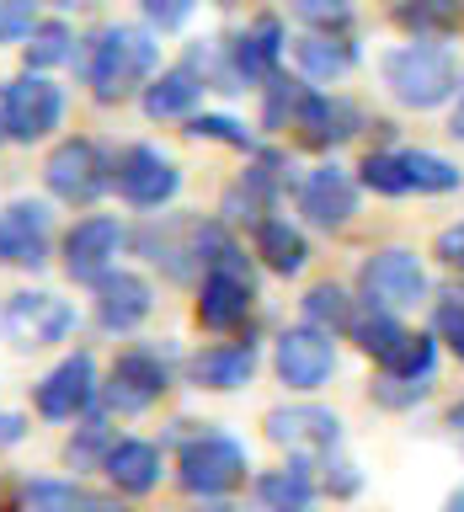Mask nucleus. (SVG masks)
<instances>
[{
	"instance_id": "nucleus-1",
	"label": "nucleus",
	"mask_w": 464,
	"mask_h": 512,
	"mask_svg": "<svg viewBox=\"0 0 464 512\" xmlns=\"http://www.w3.org/2000/svg\"><path fill=\"white\" fill-rule=\"evenodd\" d=\"M75 59H80V75H86L91 96L102 107H112V102H128L134 91L144 96V86L155 80V64H160V43L150 27L107 22L80 43Z\"/></svg>"
},
{
	"instance_id": "nucleus-2",
	"label": "nucleus",
	"mask_w": 464,
	"mask_h": 512,
	"mask_svg": "<svg viewBox=\"0 0 464 512\" xmlns=\"http://www.w3.org/2000/svg\"><path fill=\"white\" fill-rule=\"evenodd\" d=\"M246 470H251L246 443L219 427L192 432L182 443V454H176V486L187 496H198V502H224L230 491L246 486Z\"/></svg>"
},
{
	"instance_id": "nucleus-3",
	"label": "nucleus",
	"mask_w": 464,
	"mask_h": 512,
	"mask_svg": "<svg viewBox=\"0 0 464 512\" xmlns=\"http://www.w3.org/2000/svg\"><path fill=\"white\" fill-rule=\"evenodd\" d=\"M379 75L400 107H443L459 91V64L443 43H400L379 59Z\"/></svg>"
},
{
	"instance_id": "nucleus-4",
	"label": "nucleus",
	"mask_w": 464,
	"mask_h": 512,
	"mask_svg": "<svg viewBox=\"0 0 464 512\" xmlns=\"http://www.w3.org/2000/svg\"><path fill=\"white\" fill-rule=\"evenodd\" d=\"M118 176V155H107L96 139H59L54 155L43 160V182L59 203L91 208Z\"/></svg>"
},
{
	"instance_id": "nucleus-5",
	"label": "nucleus",
	"mask_w": 464,
	"mask_h": 512,
	"mask_svg": "<svg viewBox=\"0 0 464 512\" xmlns=\"http://www.w3.org/2000/svg\"><path fill=\"white\" fill-rule=\"evenodd\" d=\"M70 331H75V304L48 294V288H22V294H11L0 304V336H6L16 352L59 347Z\"/></svg>"
},
{
	"instance_id": "nucleus-6",
	"label": "nucleus",
	"mask_w": 464,
	"mask_h": 512,
	"mask_svg": "<svg viewBox=\"0 0 464 512\" xmlns=\"http://www.w3.org/2000/svg\"><path fill=\"white\" fill-rule=\"evenodd\" d=\"M64 123V91L48 75H16L0 86V128L11 144H38Z\"/></svg>"
},
{
	"instance_id": "nucleus-7",
	"label": "nucleus",
	"mask_w": 464,
	"mask_h": 512,
	"mask_svg": "<svg viewBox=\"0 0 464 512\" xmlns=\"http://www.w3.org/2000/svg\"><path fill=\"white\" fill-rule=\"evenodd\" d=\"M166 390H171V363L160 358L155 347H123L107 368L102 400H107V411H118V416H139Z\"/></svg>"
},
{
	"instance_id": "nucleus-8",
	"label": "nucleus",
	"mask_w": 464,
	"mask_h": 512,
	"mask_svg": "<svg viewBox=\"0 0 464 512\" xmlns=\"http://www.w3.org/2000/svg\"><path fill=\"white\" fill-rule=\"evenodd\" d=\"M358 288H363V304H379V310H416V304L427 299V267L416 262V251H406V246H379L374 256H363Z\"/></svg>"
},
{
	"instance_id": "nucleus-9",
	"label": "nucleus",
	"mask_w": 464,
	"mask_h": 512,
	"mask_svg": "<svg viewBox=\"0 0 464 512\" xmlns=\"http://www.w3.org/2000/svg\"><path fill=\"white\" fill-rule=\"evenodd\" d=\"M96 400H102V379H96V358L91 352H70L59 358L32 390V406H38L43 422H75V416H91Z\"/></svg>"
},
{
	"instance_id": "nucleus-10",
	"label": "nucleus",
	"mask_w": 464,
	"mask_h": 512,
	"mask_svg": "<svg viewBox=\"0 0 464 512\" xmlns=\"http://www.w3.org/2000/svg\"><path fill=\"white\" fill-rule=\"evenodd\" d=\"M112 187L123 192L128 208H166L176 192H182V166H176L160 144H128L118 155Z\"/></svg>"
},
{
	"instance_id": "nucleus-11",
	"label": "nucleus",
	"mask_w": 464,
	"mask_h": 512,
	"mask_svg": "<svg viewBox=\"0 0 464 512\" xmlns=\"http://www.w3.org/2000/svg\"><path fill=\"white\" fill-rule=\"evenodd\" d=\"M272 368L288 390L310 395L320 384H331L336 374V336L315 331V326H288L278 342H272Z\"/></svg>"
},
{
	"instance_id": "nucleus-12",
	"label": "nucleus",
	"mask_w": 464,
	"mask_h": 512,
	"mask_svg": "<svg viewBox=\"0 0 464 512\" xmlns=\"http://www.w3.org/2000/svg\"><path fill=\"white\" fill-rule=\"evenodd\" d=\"M128 246V230L112 214H86L64 230V272L75 283H96L118 267V251Z\"/></svg>"
},
{
	"instance_id": "nucleus-13",
	"label": "nucleus",
	"mask_w": 464,
	"mask_h": 512,
	"mask_svg": "<svg viewBox=\"0 0 464 512\" xmlns=\"http://www.w3.org/2000/svg\"><path fill=\"white\" fill-rule=\"evenodd\" d=\"M48 240H54V214L38 198H16L0 208V267L38 272L48 262Z\"/></svg>"
},
{
	"instance_id": "nucleus-14",
	"label": "nucleus",
	"mask_w": 464,
	"mask_h": 512,
	"mask_svg": "<svg viewBox=\"0 0 464 512\" xmlns=\"http://www.w3.org/2000/svg\"><path fill=\"white\" fill-rule=\"evenodd\" d=\"M262 427H267V443L288 448L294 459H304V454L331 459L336 443H342V416L326 406H272Z\"/></svg>"
},
{
	"instance_id": "nucleus-15",
	"label": "nucleus",
	"mask_w": 464,
	"mask_h": 512,
	"mask_svg": "<svg viewBox=\"0 0 464 512\" xmlns=\"http://www.w3.org/2000/svg\"><path fill=\"white\" fill-rule=\"evenodd\" d=\"M91 310H96V326H102V331L128 336L134 326L150 320L155 288H150V278H139V272L112 267V272H102V278L91 283Z\"/></svg>"
},
{
	"instance_id": "nucleus-16",
	"label": "nucleus",
	"mask_w": 464,
	"mask_h": 512,
	"mask_svg": "<svg viewBox=\"0 0 464 512\" xmlns=\"http://www.w3.org/2000/svg\"><path fill=\"white\" fill-rule=\"evenodd\" d=\"M363 107L358 102H347V96H331V91H310L304 96V107H299V118H294V139L304 144V150H336V144H347V139H358L363 134Z\"/></svg>"
},
{
	"instance_id": "nucleus-17",
	"label": "nucleus",
	"mask_w": 464,
	"mask_h": 512,
	"mask_svg": "<svg viewBox=\"0 0 464 512\" xmlns=\"http://www.w3.org/2000/svg\"><path fill=\"white\" fill-rule=\"evenodd\" d=\"M299 214L310 219L315 230H347L352 214H358V182H352L336 160L304 171V182H299Z\"/></svg>"
},
{
	"instance_id": "nucleus-18",
	"label": "nucleus",
	"mask_w": 464,
	"mask_h": 512,
	"mask_svg": "<svg viewBox=\"0 0 464 512\" xmlns=\"http://www.w3.org/2000/svg\"><path fill=\"white\" fill-rule=\"evenodd\" d=\"M192 235H198V219H192V214H166L160 224H144L134 240H139V251L150 256L155 267H166V278L187 283L192 272H198V251H192Z\"/></svg>"
},
{
	"instance_id": "nucleus-19",
	"label": "nucleus",
	"mask_w": 464,
	"mask_h": 512,
	"mask_svg": "<svg viewBox=\"0 0 464 512\" xmlns=\"http://www.w3.org/2000/svg\"><path fill=\"white\" fill-rule=\"evenodd\" d=\"M256 374V342L246 336V342H219V347H203L187 358V379L198 384V390H246Z\"/></svg>"
},
{
	"instance_id": "nucleus-20",
	"label": "nucleus",
	"mask_w": 464,
	"mask_h": 512,
	"mask_svg": "<svg viewBox=\"0 0 464 512\" xmlns=\"http://www.w3.org/2000/svg\"><path fill=\"white\" fill-rule=\"evenodd\" d=\"M256 310V283L235 278V272H203L198 288V326L208 331H235L246 326V315Z\"/></svg>"
},
{
	"instance_id": "nucleus-21",
	"label": "nucleus",
	"mask_w": 464,
	"mask_h": 512,
	"mask_svg": "<svg viewBox=\"0 0 464 512\" xmlns=\"http://www.w3.org/2000/svg\"><path fill=\"white\" fill-rule=\"evenodd\" d=\"M102 475L112 480V491H123V496H150L160 486V475H166V454H160V443H150V438H118L107 464H102Z\"/></svg>"
},
{
	"instance_id": "nucleus-22",
	"label": "nucleus",
	"mask_w": 464,
	"mask_h": 512,
	"mask_svg": "<svg viewBox=\"0 0 464 512\" xmlns=\"http://www.w3.org/2000/svg\"><path fill=\"white\" fill-rule=\"evenodd\" d=\"M208 86L198 80V70L192 64H171V70H160L150 86H144V118H155V123H166V118H192V107H198V96Z\"/></svg>"
},
{
	"instance_id": "nucleus-23",
	"label": "nucleus",
	"mask_w": 464,
	"mask_h": 512,
	"mask_svg": "<svg viewBox=\"0 0 464 512\" xmlns=\"http://www.w3.org/2000/svg\"><path fill=\"white\" fill-rule=\"evenodd\" d=\"M315 464L310 459H288V464H278V470H262L251 480V491H256V502H262L267 512H304L315 502Z\"/></svg>"
},
{
	"instance_id": "nucleus-24",
	"label": "nucleus",
	"mask_w": 464,
	"mask_h": 512,
	"mask_svg": "<svg viewBox=\"0 0 464 512\" xmlns=\"http://www.w3.org/2000/svg\"><path fill=\"white\" fill-rule=\"evenodd\" d=\"M390 16L411 43H438V38H454L459 32L464 0H395Z\"/></svg>"
},
{
	"instance_id": "nucleus-25",
	"label": "nucleus",
	"mask_w": 464,
	"mask_h": 512,
	"mask_svg": "<svg viewBox=\"0 0 464 512\" xmlns=\"http://www.w3.org/2000/svg\"><path fill=\"white\" fill-rule=\"evenodd\" d=\"M251 240H256V256H262V267L278 272V278H299L304 262H310V240H304V230H299V224H288V219L256 224Z\"/></svg>"
},
{
	"instance_id": "nucleus-26",
	"label": "nucleus",
	"mask_w": 464,
	"mask_h": 512,
	"mask_svg": "<svg viewBox=\"0 0 464 512\" xmlns=\"http://www.w3.org/2000/svg\"><path fill=\"white\" fill-rule=\"evenodd\" d=\"M347 336L358 342V352L363 358H374L379 368L395 358L400 347H406V326H400V315L395 310H379V304H363L358 315H352V326H347Z\"/></svg>"
},
{
	"instance_id": "nucleus-27",
	"label": "nucleus",
	"mask_w": 464,
	"mask_h": 512,
	"mask_svg": "<svg viewBox=\"0 0 464 512\" xmlns=\"http://www.w3.org/2000/svg\"><path fill=\"white\" fill-rule=\"evenodd\" d=\"M294 59L310 80H342L352 64H358V48L352 38H331V32H304L294 38Z\"/></svg>"
},
{
	"instance_id": "nucleus-28",
	"label": "nucleus",
	"mask_w": 464,
	"mask_h": 512,
	"mask_svg": "<svg viewBox=\"0 0 464 512\" xmlns=\"http://www.w3.org/2000/svg\"><path fill=\"white\" fill-rule=\"evenodd\" d=\"M80 54V43H75V32L70 22H38L32 27V38L22 43V59H27V75H43V70H59V64H70Z\"/></svg>"
},
{
	"instance_id": "nucleus-29",
	"label": "nucleus",
	"mask_w": 464,
	"mask_h": 512,
	"mask_svg": "<svg viewBox=\"0 0 464 512\" xmlns=\"http://www.w3.org/2000/svg\"><path fill=\"white\" fill-rule=\"evenodd\" d=\"M22 507L27 512H96V507H102V496H91L80 480L43 475V480H27V486H22Z\"/></svg>"
},
{
	"instance_id": "nucleus-30",
	"label": "nucleus",
	"mask_w": 464,
	"mask_h": 512,
	"mask_svg": "<svg viewBox=\"0 0 464 512\" xmlns=\"http://www.w3.org/2000/svg\"><path fill=\"white\" fill-rule=\"evenodd\" d=\"M112 443H118V432H112L107 416H86V422L75 427V438L64 443V464H70L75 475H86V470H102L107 454H112Z\"/></svg>"
},
{
	"instance_id": "nucleus-31",
	"label": "nucleus",
	"mask_w": 464,
	"mask_h": 512,
	"mask_svg": "<svg viewBox=\"0 0 464 512\" xmlns=\"http://www.w3.org/2000/svg\"><path fill=\"white\" fill-rule=\"evenodd\" d=\"M352 315H358V304H352V294L342 283H315L310 294H304V326H315V331H326V336H336V331H347L352 326Z\"/></svg>"
},
{
	"instance_id": "nucleus-32",
	"label": "nucleus",
	"mask_w": 464,
	"mask_h": 512,
	"mask_svg": "<svg viewBox=\"0 0 464 512\" xmlns=\"http://www.w3.org/2000/svg\"><path fill=\"white\" fill-rule=\"evenodd\" d=\"M384 374L406 379V384H427V390H432V379H438V336H432V331L406 336V347L384 363Z\"/></svg>"
},
{
	"instance_id": "nucleus-33",
	"label": "nucleus",
	"mask_w": 464,
	"mask_h": 512,
	"mask_svg": "<svg viewBox=\"0 0 464 512\" xmlns=\"http://www.w3.org/2000/svg\"><path fill=\"white\" fill-rule=\"evenodd\" d=\"M304 96H310V86L278 70V75H272L267 86H262V128H272V134H283V128H294L299 107H304Z\"/></svg>"
},
{
	"instance_id": "nucleus-34",
	"label": "nucleus",
	"mask_w": 464,
	"mask_h": 512,
	"mask_svg": "<svg viewBox=\"0 0 464 512\" xmlns=\"http://www.w3.org/2000/svg\"><path fill=\"white\" fill-rule=\"evenodd\" d=\"M358 182H363L368 192H379V198H406V192H411L400 150H368L363 166H358Z\"/></svg>"
},
{
	"instance_id": "nucleus-35",
	"label": "nucleus",
	"mask_w": 464,
	"mask_h": 512,
	"mask_svg": "<svg viewBox=\"0 0 464 512\" xmlns=\"http://www.w3.org/2000/svg\"><path fill=\"white\" fill-rule=\"evenodd\" d=\"M400 160H406V182L411 192H454L459 187V166L432 150H400Z\"/></svg>"
},
{
	"instance_id": "nucleus-36",
	"label": "nucleus",
	"mask_w": 464,
	"mask_h": 512,
	"mask_svg": "<svg viewBox=\"0 0 464 512\" xmlns=\"http://www.w3.org/2000/svg\"><path fill=\"white\" fill-rule=\"evenodd\" d=\"M187 134H192V139H214V144H230V150L256 155V134H251L246 123L224 118V112H192V118H187Z\"/></svg>"
},
{
	"instance_id": "nucleus-37",
	"label": "nucleus",
	"mask_w": 464,
	"mask_h": 512,
	"mask_svg": "<svg viewBox=\"0 0 464 512\" xmlns=\"http://www.w3.org/2000/svg\"><path fill=\"white\" fill-rule=\"evenodd\" d=\"M432 331H438L464 363V283H448L438 294V304H432Z\"/></svg>"
},
{
	"instance_id": "nucleus-38",
	"label": "nucleus",
	"mask_w": 464,
	"mask_h": 512,
	"mask_svg": "<svg viewBox=\"0 0 464 512\" xmlns=\"http://www.w3.org/2000/svg\"><path fill=\"white\" fill-rule=\"evenodd\" d=\"M288 11L310 32H331V38H342V27L352 22V0H288Z\"/></svg>"
},
{
	"instance_id": "nucleus-39",
	"label": "nucleus",
	"mask_w": 464,
	"mask_h": 512,
	"mask_svg": "<svg viewBox=\"0 0 464 512\" xmlns=\"http://www.w3.org/2000/svg\"><path fill=\"white\" fill-rule=\"evenodd\" d=\"M43 0H0V43H27Z\"/></svg>"
},
{
	"instance_id": "nucleus-40",
	"label": "nucleus",
	"mask_w": 464,
	"mask_h": 512,
	"mask_svg": "<svg viewBox=\"0 0 464 512\" xmlns=\"http://www.w3.org/2000/svg\"><path fill=\"white\" fill-rule=\"evenodd\" d=\"M198 11V0H139V16L150 22V32L160 38V32H176L187 27V16Z\"/></svg>"
},
{
	"instance_id": "nucleus-41",
	"label": "nucleus",
	"mask_w": 464,
	"mask_h": 512,
	"mask_svg": "<svg viewBox=\"0 0 464 512\" xmlns=\"http://www.w3.org/2000/svg\"><path fill=\"white\" fill-rule=\"evenodd\" d=\"M368 395H374L384 411H411L416 400H427L432 390H427V384H406V379H390V374H379L374 384H368Z\"/></svg>"
},
{
	"instance_id": "nucleus-42",
	"label": "nucleus",
	"mask_w": 464,
	"mask_h": 512,
	"mask_svg": "<svg viewBox=\"0 0 464 512\" xmlns=\"http://www.w3.org/2000/svg\"><path fill=\"white\" fill-rule=\"evenodd\" d=\"M320 470H326V480H320V491H331V496H358V486H363L358 464H347V459H326Z\"/></svg>"
},
{
	"instance_id": "nucleus-43",
	"label": "nucleus",
	"mask_w": 464,
	"mask_h": 512,
	"mask_svg": "<svg viewBox=\"0 0 464 512\" xmlns=\"http://www.w3.org/2000/svg\"><path fill=\"white\" fill-rule=\"evenodd\" d=\"M432 256H438L443 267H454V272H464V219L459 224H448V230L432 240Z\"/></svg>"
},
{
	"instance_id": "nucleus-44",
	"label": "nucleus",
	"mask_w": 464,
	"mask_h": 512,
	"mask_svg": "<svg viewBox=\"0 0 464 512\" xmlns=\"http://www.w3.org/2000/svg\"><path fill=\"white\" fill-rule=\"evenodd\" d=\"M27 438V416L22 411H0V454H6V448H16Z\"/></svg>"
},
{
	"instance_id": "nucleus-45",
	"label": "nucleus",
	"mask_w": 464,
	"mask_h": 512,
	"mask_svg": "<svg viewBox=\"0 0 464 512\" xmlns=\"http://www.w3.org/2000/svg\"><path fill=\"white\" fill-rule=\"evenodd\" d=\"M448 134L464 139V75H459V102H454V118H448Z\"/></svg>"
},
{
	"instance_id": "nucleus-46",
	"label": "nucleus",
	"mask_w": 464,
	"mask_h": 512,
	"mask_svg": "<svg viewBox=\"0 0 464 512\" xmlns=\"http://www.w3.org/2000/svg\"><path fill=\"white\" fill-rule=\"evenodd\" d=\"M54 11H91V6H102V0H48Z\"/></svg>"
},
{
	"instance_id": "nucleus-47",
	"label": "nucleus",
	"mask_w": 464,
	"mask_h": 512,
	"mask_svg": "<svg viewBox=\"0 0 464 512\" xmlns=\"http://www.w3.org/2000/svg\"><path fill=\"white\" fill-rule=\"evenodd\" d=\"M443 512H464V486H454V491H448V502H443Z\"/></svg>"
},
{
	"instance_id": "nucleus-48",
	"label": "nucleus",
	"mask_w": 464,
	"mask_h": 512,
	"mask_svg": "<svg viewBox=\"0 0 464 512\" xmlns=\"http://www.w3.org/2000/svg\"><path fill=\"white\" fill-rule=\"evenodd\" d=\"M192 512H235V507H224V502H198Z\"/></svg>"
},
{
	"instance_id": "nucleus-49",
	"label": "nucleus",
	"mask_w": 464,
	"mask_h": 512,
	"mask_svg": "<svg viewBox=\"0 0 464 512\" xmlns=\"http://www.w3.org/2000/svg\"><path fill=\"white\" fill-rule=\"evenodd\" d=\"M96 512H128V507H118V502H102V507H96Z\"/></svg>"
},
{
	"instance_id": "nucleus-50",
	"label": "nucleus",
	"mask_w": 464,
	"mask_h": 512,
	"mask_svg": "<svg viewBox=\"0 0 464 512\" xmlns=\"http://www.w3.org/2000/svg\"><path fill=\"white\" fill-rule=\"evenodd\" d=\"M0 512H16V507H6V496H0Z\"/></svg>"
},
{
	"instance_id": "nucleus-51",
	"label": "nucleus",
	"mask_w": 464,
	"mask_h": 512,
	"mask_svg": "<svg viewBox=\"0 0 464 512\" xmlns=\"http://www.w3.org/2000/svg\"><path fill=\"white\" fill-rule=\"evenodd\" d=\"M0 144H11V139H6V128H0Z\"/></svg>"
}]
</instances>
